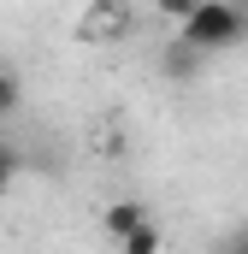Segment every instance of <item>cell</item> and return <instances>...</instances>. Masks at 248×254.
Listing matches in <instances>:
<instances>
[{
	"instance_id": "52a82bcc",
	"label": "cell",
	"mask_w": 248,
	"mask_h": 254,
	"mask_svg": "<svg viewBox=\"0 0 248 254\" xmlns=\"http://www.w3.org/2000/svg\"><path fill=\"white\" fill-rule=\"evenodd\" d=\"M154 6H160V18L184 24V18H195V6H201V0H154Z\"/></svg>"
},
{
	"instance_id": "ba28073f",
	"label": "cell",
	"mask_w": 248,
	"mask_h": 254,
	"mask_svg": "<svg viewBox=\"0 0 248 254\" xmlns=\"http://www.w3.org/2000/svg\"><path fill=\"white\" fill-rule=\"evenodd\" d=\"M12 166H18V160H12V154L0 148V195H6V184H12Z\"/></svg>"
},
{
	"instance_id": "277c9868",
	"label": "cell",
	"mask_w": 248,
	"mask_h": 254,
	"mask_svg": "<svg viewBox=\"0 0 248 254\" xmlns=\"http://www.w3.org/2000/svg\"><path fill=\"white\" fill-rule=\"evenodd\" d=\"M119 254H166V231L148 219V225H136V231L119 243Z\"/></svg>"
},
{
	"instance_id": "7a4b0ae2",
	"label": "cell",
	"mask_w": 248,
	"mask_h": 254,
	"mask_svg": "<svg viewBox=\"0 0 248 254\" xmlns=\"http://www.w3.org/2000/svg\"><path fill=\"white\" fill-rule=\"evenodd\" d=\"M124 36H130V6L124 0H89L77 12V42L107 48V42H124Z\"/></svg>"
},
{
	"instance_id": "9c48e42d",
	"label": "cell",
	"mask_w": 248,
	"mask_h": 254,
	"mask_svg": "<svg viewBox=\"0 0 248 254\" xmlns=\"http://www.w3.org/2000/svg\"><path fill=\"white\" fill-rule=\"evenodd\" d=\"M237 254H248V231H243V243H237Z\"/></svg>"
},
{
	"instance_id": "8992f818",
	"label": "cell",
	"mask_w": 248,
	"mask_h": 254,
	"mask_svg": "<svg viewBox=\"0 0 248 254\" xmlns=\"http://www.w3.org/2000/svg\"><path fill=\"white\" fill-rule=\"evenodd\" d=\"M18 95H24L18 71H6V65H0V119H6V113H18Z\"/></svg>"
},
{
	"instance_id": "3957f363",
	"label": "cell",
	"mask_w": 248,
	"mask_h": 254,
	"mask_svg": "<svg viewBox=\"0 0 248 254\" xmlns=\"http://www.w3.org/2000/svg\"><path fill=\"white\" fill-rule=\"evenodd\" d=\"M101 225H107V237H113V243H124L136 225H148V207H142V201H113V207L101 213Z\"/></svg>"
},
{
	"instance_id": "5b68a950",
	"label": "cell",
	"mask_w": 248,
	"mask_h": 254,
	"mask_svg": "<svg viewBox=\"0 0 248 254\" xmlns=\"http://www.w3.org/2000/svg\"><path fill=\"white\" fill-rule=\"evenodd\" d=\"M195 60H201V54H195L189 42H178V48L160 60V71H166V77H189V71H195Z\"/></svg>"
},
{
	"instance_id": "6da1fadb",
	"label": "cell",
	"mask_w": 248,
	"mask_h": 254,
	"mask_svg": "<svg viewBox=\"0 0 248 254\" xmlns=\"http://www.w3.org/2000/svg\"><path fill=\"white\" fill-rule=\"evenodd\" d=\"M248 30V12L243 0H201L195 18L178 24V42H189L195 54H219V48H237Z\"/></svg>"
}]
</instances>
